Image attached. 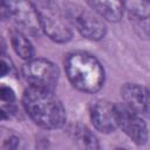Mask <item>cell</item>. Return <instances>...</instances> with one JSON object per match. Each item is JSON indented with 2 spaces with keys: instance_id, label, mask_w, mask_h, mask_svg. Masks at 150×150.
<instances>
[{
  "instance_id": "obj_1",
  "label": "cell",
  "mask_w": 150,
  "mask_h": 150,
  "mask_svg": "<svg viewBox=\"0 0 150 150\" xmlns=\"http://www.w3.org/2000/svg\"><path fill=\"white\" fill-rule=\"evenodd\" d=\"M22 103L29 117L41 128L59 129L66 122V110L50 89L29 86L23 93Z\"/></svg>"
},
{
  "instance_id": "obj_2",
  "label": "cell",
  "mask_w": 150,
  "mask_h": 150,
  "mask_svg": "<svg viewBox=\"0 0 150 150\" xmlns=\"http://www.w3.org/2000/svg\"><path fill=\"white\" fill-rule=\"evenodd\" d=\"M64 70L70 83L79 90L94 94L104 83V69L100 61L84 52H73L64 60Z\"/></svg>"
},
{
  "instance_id": "obj_3",
  "label": "cell",
  "mask_w": 150,
  "mask_h": 150,
  "mask_svg": "<svg viewBox=\"0 0 150 150\" xmlns=\"http://www.w3.org/2000/svg\"><path fill=\"white\" fill-rule=\"evenodd\" d=\"M35 5L39 12L42 32L55 42L63 43L69 41L71 29L67 13H63L54 0H36Z\"/></svg>"
},
{
  "instance_id": "obj_4",
  "label": "cell",
  "mask_w": 150,
  "mask_h": 150,
  "mask_svg": "<svg viewBox=\"0 0 150 150\" xmlns=\"http://www.w3.org/2000/svg\"><path fill=\"white\" fill-rule=\"evenodd\" d=\"M1 15L12 19L23 33L35 36L42 32L36 5L29 0H2Z\"/></svg>"
},
{
  "instance_id": "obj_5",
  "label": "cell",
  "mask_w": 150,
  "mask_h": 150,
  "mask_svg": "<svg viewBox=\"0 0 150 150\" xmlns=\"http://www.w3.org/2000/svg\"><path fill=\"white\" fill-rule=\"evenodd\" d=\"M66 13L70 23H73L86 39L98 41L104 38L107 28L97 13L75 4H69L67 6Z\"/></svg>"
},
{
  "instance_id": "obj_6",
  "label": "cell",
  "mask_w": 150,
  "mask_h": 150,
  "mask_svg": "<svg viewBox=\"0 0 150 150\" xmlns=\"http://www.w3.org/2000/svg\"><path fill=\"white\" fill-rule=\"evenodd\" d=\"M22 74L30 87L54 90L59 80L57 67L46 59H30L22 67Z\"/></svg>"
},
{
  "instance_id": "obj_7",
  "label": "cell",
  "mask_w": 150,
  "mask_h": 150,
  "mask_svg": "<svg viewBox=\"0 0 150 150\" xmlns=\"http://www.w3.org/2000/svg\"><path fill=\"white\" fill-rule=\"evenodd\" d=\"M118 128L136 144L143 145L146 143L149 132L143 116L127 107L124 103L116 104Z\"/></svg>"
},
{
  "instance_id": "obj_8",
  "label": "cell",
  "mask_w": 150,
  "mask_h": 150,
  "mask_svg": "<svg viewBox=\"0 0 150 150\" xmlns=\"http://www.w3.org/2000/svg\"><path fill=\"white\" fill-rule=\"evenodd\" d=\"M89 115L93 125L101 132L109 134L118 128L116 104L107 100H97L93 102Z\"/></svg>"
},
{
  "instance_id": "obj_9",
  "label": "cell",
  "mask_w": 150,
  "mask_h": 150,
  "mask_svg": "<svg viewBox=\"0 0 150 150\" xmlns=\"http://www.w3.org/2000/svg\"><path fill=\"white\" fill-rule=\"evenodd\" d=\"M123 103L142 116L150 117V89L136 83H125L121 89Z\"/></svg>"
},
{
  "instance_id": "obj_10",
  "label": "cell",
  "mask_w": 150,
  "mask_h": 150,
  "mask_svg": "<svg viewBox=\"0 0 150 150\" xmlns=\"http://www.w3.org/2000/svg\"><path fill=\"white\" fill-rule=\"evenodd\" d=\"M87 2L95 13L107 21L116 22L123 15L122 0H87Z\"/></svg>"
},
{
  "instance_id": "obj_11",
  "label": "cell",
  "mask_w": 150,
  "mask_h": 150,
  "mask_svg": "<svg viewBox=\"0 0 150 150\" xmlns=\"http://www.w3.org/2000/svg\"><path fill=\"white\" fill-rule=\"evenodd\" d=\"M11 42H12L13 49L21 59H23L26 61L33 59V56H34L33 45L28 40V38L26 36V34L23 32H21V30L13 32L12 36H11Z\"/></svg>"
},
{
  "instance_id": "obj_12",
  "label": "cell",
  "mask_w": 150,
  "mask_h": 150,
  "mask_svg": "<svg viewBox=\"0 0 150 150\" xmlns=\"http://www.w3.org/2000/svg\"><path fill=\"white\" fill-rule=\"evenodd\" d=\"M73 138L80 146L86 149H97L100 146L96 136L86 125L82 124H77L74 128Z\"/></svg>"
},
{
  "instance_id": "obj_13",
  "label": "cell",
  "mask_w": 150,
  "mask_h": 150,
  "mask_svg": "<svg viewBox=\"0 0 150 150\" xmlns=\"http://www.w3.org/2000/svg\"><path fill=\"white\" fill-rule=\"evenodd\" d=\"M123 7L138 19L150 18V0H122Z\"/></svg>"
},
{
  "instance_id": "obj_14",
  "label": "cell",
  "mask_w": 150,
  "mask_h": 150,
  "mask_svg": "<svg viewBox=\"0 0 150 150\" xmlns=\"http://www.w3.org/2000/svg\"><path fill=\"white\" fill-rule=\"evenodd\" d=\"M0 96H1V101L2 104H13L14 100H15V94L12 90V88L2 86L0 89Z\"/></svg>"
},
{
  "instance_id": "obj_15",
  "label": "cell",
  "mask_w": 150,
  "mask_h": 150,
  "mask_svg": "<svg viewBox=\"0 0 150 150\" xmlns=\"http://www.w3.org/2000/svg\"><path fill=\"white\" fill-rule=\"evenodd\" d=\"M12 70V64L11 62H8L6 59H5V55H2V60H1V75L5 76L7 75L8 73H11Z\"/></svg>"
},
{
  "instance_id": "obj_16",
  "label": "cell",
  "mask_w": 150,
  "mask_h": 150,
  "mask_svg": "<svg viewBox=\"0 0 150 150\" xmlns=\"http://www.w3.org/2000/svg\"><path fill=\"white\" fill-rule=\"evenodd\" d=\"M18 143H19V138H16V137H14V136H12V137H9L6 142H5V148H9V149H15L16 146H18Z\"/></svg>"
}]
</instances>
